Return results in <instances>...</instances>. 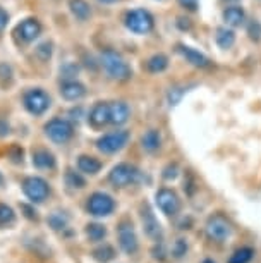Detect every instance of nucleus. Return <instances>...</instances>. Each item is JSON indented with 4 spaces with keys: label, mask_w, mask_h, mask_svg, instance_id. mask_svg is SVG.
Masks as SVG:
<instances>
[{
    "label": "nucleus",
    "mask_w": 261,
    "mask_h": 263,
    "mask_svg": "<svg viewBox=\"0 0 261 263\" xmlns=\"http://www.w3.org/2000/svg\"><path fill=\"white\" fill-rule=\"evenodd\" d=\"M100 64L107 76L115 81H129L132 78V67L127 64V61L115 50H103L100 55Z\"/></svg>",
    "instance_id": "1"
},
{
    "label": "nucleus",
    "mask_w": 261,
    "mask_h": 263,
    "mask_svg": "<svg viewBox=\"0 0 261 263\" xmlns=\"http://www.w3.org/2000/svg\"><path fill=\"white\" fill-rule=\"evenodd\" d=\"M205 232L206 237L213 242H225L230 239L234 232L232 224L229 222V218L222 213H213L205 224Z\"/></svg>",
    "instance_id": "2"
},
{
    "label": "nucleus",
    "mask_w": 261,
    "mask_h": 263,
    "mask_svg": "<svg viewBox=\"0 0 261 263\" xmlns=\"http://www.w3.org/2000/svg\"><path fill=\"white\" fill-rule=\"evenodd\" d=\"M145 179V174L131 163H119L108 174V181L115 187H126L131 184H139Z\"/></svg>",
    "instance_id": "3"
},
{
    "label": "nucleus",
    "mask_w": 261,
    "mask_h": 263,
    "mask_svg": "<svg viewBox=\"0 0 261 263\" xmlns=\"http://www.w3.org/2000/svg\"><path fill=\"white\" fill-rule=\"evenodd\" d=\"M124 24L131 33L148 34L155 28V17L145 9H134V11H129L126 14Z\"/></svg>",
    "instance_id": "4"
},
{
    "label": "nucleus",
    "mask_w": 261,
    "mask_h": 263,
    "mask_svg": "<svg viewBox=\"0 0 261 263\" xmlns=\"http://www.w3.org/2000/svg\"><path fill=\"white\" fill-rule=\"evenodd\" d=\"M131 135L126 129H119V131H112L103 135L102 138H98L96 148L105 155H114V153L121 152L122 148H126V145L129 143Z\"/></svg>",
    "instance_id": "5"
},
{
    "label": "nucleus",
    "mask_w": 261,
    "mask_h": 263,
    "mask_svg": "<svg viewBox=\"0 0 261 263\" xmlns=\"http://www.w3.org/2000/svg\"><path fill=\"white\" fill-rule=\"evenodd\" d=\"M86 208L93 217H108L115 210V200L108 193L96 191L88 198Z\"/></svg>",
    "instance_id": "6"
},
{
    "label": "nucleus",
    "mask_w": 261,
    "mask_h": 263,
    "mask_svg": "<svg viewBox=\"0 0 261 263\" xmlns=\"http://www.w3.org/2000/svg\"><path fill=\"white\" fill-rule=\"evenodd\" d=\"M45 135L50 138L53 143L64 145V143H67L72 138L74 126H72L71 121H67V119L55 117L45 126Z\"/></svg>",
    "instance_id": "7"
},
{
    "label": "nucleus",
    "mask_w": 261,
    "mask_h": 263,
    "mask_svg": "<svg viewBox=\"0 0 261 263\" xmlns=\"http://www.w3.org/2000/svg\"><path fill=\"white\" fill-rule=\"evenodd\" d=\"M117 241H119L121 250L126 253V255H136L137 250H139V241H137L136 231L132 222L129 220H122L119 227H117Z\"/></svg>",
    "instance_id": "8"
},
{
    "label": "nucleus",
    "mask_w": 261,
    "mask_h": 263,
    "mask_svg": "<svg viewBox=\"0 0 261 263\" xmlns=\"http://www.w3.org/2000/svg\"><path fill=\"white\" fill-rule=\"evenodd\" d=\"M155 203L160 208V212L165 213L167 217H175L180 212V198L170 187H162L156 191Z\"/></svg>",
    "instance_id": "9"
},
{
    "label": "nucleus",
    "mask_w": 261,
    "mask_h": 263,
    "mask_svg": "<svg viewBox=\"0 0 261 263\" xmlns=\"http://www.w3.org/2000/svg\"><path fill=\"white\" fill-rule=\"evenodd\" d=\"M139 217H141V226H143V231H145L146 237H150V239L155 242L164 239V229H162V224L158 222V218H156L153 210L150 208V205L145 203V205L141 206Z\"/></svg>",
    "instance_id": "10"
},
{
    "label": "nucleus",
    "mask_w": 261,
    "mask_h": 263,
    "mask_svg": "<svg viewBox=\"0 0 261 263\" xmlns=\"http://www.w3.org/2000/svg\"><path fill=\"white\" fill-rule=\"evenodd\" d=\"M23 190L33 203H42L47 200V196L50 195V187L48 182L42 177H26L23 182Z\"/></svg>",
    "instance_id": "11"
},
{
    "label": "nucleus",
    "mask_w": 261,
    "mask_h": 263,
    "mask_svg": "<svg viewBox=\"0 0 261 263\" xmlns=\"http://www.w3.org/2000/svg\"><path fill=\"white\" fill-rule=\"evenodd\" d=\"M24 107H26L28 112L33 114V116H42V114L50 107V97L43 90H40V88L29 90L26 95H24Z\"/></svg>",
    "instance_id": "12"
},
{
    "label": "nucleus",
    "mask_w": 261,
    "mask_h": 263,
    "mask_svg": "<svg viewBox=\"0 0 261 263\" xmlns=\"http://www.w3.org/2000/svg\"><path fill=\"white\" fill-rule=\"evenodd\" d=\"M177 52L180 53V57L184 59L186 62L191 64V66H194V67H198V69H206V67L211 66V61L205 55L203 52L196 50V48L189 47V45L179 43V45H177Z\"/></svg>",
    "instance_id": "13"
},
{
    "label": "nucleus",
    "mask_w": 261,
    "mask_h": 263,
    "mask_svg": "<svg viewBox=\"0 0 261 263\" xmlns=\"http://www.w3.org/2000/svg\"><path fill=\"white\" fill-rule=\"evenodd\" d=\"M222 19H224L225 26L229 28H240L246 24V11L243 6H239V4H230L224 9V12H222Z\"/></svg>",
    "instance_id": "14"
},
{
    "label": "nucleus",
    "mask_w": 261,
    "mask_h": 263,
    "mask_svg": "<svg viewBox=\"0 0 261 263\" xmlns=\"http://www.w3.org/2000/svg\"><path fill=\"white\" fill-rule=\"evenodd\" d=\"M40 33H42V24L33 17L24 19V21L19 23L17 28H16V36L21 40L23 43L33 42L34 38H38V34Z\"/></svg>",
    "instance_id": "15"
},
{
    "label": "nucleus",
    "mask_w": 261,
    "mask_h": 263,
    "mask_svg": "<svg viewBox=\"0 0 261 263\" xmlns=\"http://www.w3.org/2000/svg\"><path fill=\"white\" fill-rule=\"evenodd\" d=\"M88 121L95 129H100L107 124H110V107H108V102H98L93 105L90 117Z\"/></svg>",
    "instance_id": "16"
},
{
    "label": "nucleus",
    "mask_w": 261,
    "mask_h": 263,
    "mask_svg": "<svg viewBox=\"0 0 261 263\" xmlns=\"http://www.w3.org/2000/svg\"><path fill=\"white\" fill-rule=\"evenodd\" d=\"M61 95L69 102H77L86 95V88L76 79H66L61 86Z\"/></svg>",
    "instance_id": "17"
},
{
    "label": "nucleus",
    "mask_w": 261,
    "mask_h": 263,
    "mask_svg": "<svg viewBox=\"0 0 261 263\" xmlns=\"http://www.w3.org/2000/svg\"><path fill=\"white\" fill-rule=\"evenodd\" d=\"M110 107V124L112 126H124L131 117V108L126 102H108Z\"/></svg>",
    "instance_id": "18"
},
{
    "label": "nucleus",
    "mask_w": 261,
    "mask_h": 263,
    "mask_svg": "<svg viewBox=\"0 0 261 263\" xmlns=\"http://www.w3.org/2000/svg\"><path fill=\"white\" fill-rule=\"evenodd\" d=\"M162 143H164V138H162V133L158 129H148L145 135L141 136V146L148 153L158 152L162 148Z\"/></svg>",
    "instance_id": "19"
},
{
    "label": "nucleus",
    "mask_w": 261,
    "mask_h": 263,
    "mask_svg": "<svg viewBox=\"0 0 261 263\" xmlns=\"http://www.w3.org/2000/svg\"><path fill=\"white\" fill-rule=\"evenodd\" d=\"M235 40H237V36H235L234 28H229V26L216 28L215 43L222 48V50H229V48H232L235 45Z\"/></svg>",
    "instance_id": "20"
},
{
    "label": "nucleus",
    "mask_w": 261,
    "mask_h": 263,
    "mask_svg": "<svg viewBox=\"0 0 261 263\" xmlns=\"http://www.w3.org/2000/svg\"><path fill=\"white\" fill-rule=\"evenodd\" d=\"M77 168L88 176H96L102 171V162L91 155H81L77 158Z\"/></svg>",
    "instance_id": "21"
},
{
    "label": "nucleus",
    "mask_w": 261,
    "mask_h": 263,
    "mask_svg": "<svg viewBox=\"0 0 261 263\" xmlns=\"http://www.w3.org/2000/svg\"><path fill=\"white\" fill-rule=\"evenodd\" d=\"M169 57L165 55V53H155V55H151L150 59L146 61L145 67L148 72L151 74H160L169 69Z\"/></svg>",
    "instance_id": "22"
},
{
    "label": "nucleus",
    "mask_w": 261,
    "mask_h": 263,
    "mask_svg": "<svg viewBox=\"0 0 261 263\" xmlns=\"http://www.w3.org/2000/svg\"><path fill=\"white\" fill-rule=\"evenodd\" d=\"M33 165L36 168H42V171H47V168H53L55 167V158L48 150H36L33 153Z\"/></svg>",
    "instance_id": "23"
},
{
    "label": "nucleus",
    "mask_w": 261,
    "mask_h": 263,
    "mask_svg": "<svg viewBox=\"0 0 261 263\" xmlns=\"http://www.w3.org/2000/svg\"><path fill=\"white\" fill-rule=\"evenodd\" d=\"M115 256H117L115 248L112 245H107V242H103V245H100L93 251V258H95L98 263H108V261L115 260Z\"/></svg>",
    "instance_id": "24"
},
{
    "label": "nucleus",
    "mask_w": 261,
    "mask_h": 263,
    "mask_svg": "<svg viewBox=\"0 0 261 263\" xmlns=\"http://www.w3.org/2000/svg\"><path fill=\"white\" fill-rule=\"evenodd\" d=\"M69 7H71V12L79 19V21H86V19L91 16V9L88 6L86 0H71Z\"/></svg>",
    "instance_id": "25"
},
{
    "label": "nucleus",
    "mask_w": 261,
    "mask_h": 263,
    "mask_svg": "<svg viewBox=\"0 0 261 263\" xmlns=\"http://www.w3.org/2000/svg\"><path fill=\"white\" fill-rule=\"evenodd\" d=\"M86 237L91 242H102L107 237V227L103 224H98V222L88 224L86 226Z\"/></svg>",
    "instance_id": "26"
},
{
    "label": "nucleus",
    "mask_w": 261,
    "mask_h": 263,
    "mask_svg": "<svg viewBox=\"0 0 261 263\" xmlns=\"http://www.w3.org/2000/svg\"><path fill=\"white\" fill-rule=\"evenodd\" d=\"M254 258V250L249 246H243L239 250H235L232 255H230L227 263H251V260Z\"/></svg>",
    "instance_id": "27"
},
{
    "label": "nucleus",
    "mask_w": 261,
    "mask_h": 263,
    "mask_svg": "<svg viewBox=\"0 0 261 263\" xmlns=\"http://www.w3.org/2000/svg\"><path fill=\"white\" fill-rule=\"evenodd\" d=\"M47 220H48V226H50L53 231H64L69 224V217L64 212H53Z\"/></svg>",
    "instance_id": "28"
},
{
    "label": "nucleus",
    "mask_w": 261,
    "mask_h": 263,
    "mask_svg": "<svg viewBox=\"0 0 261 263\" xmlns=\"http://www.w3.org/2000/svg\"><path fill=\"white\" fill-rule=\"evenodd\" d=\"M188 251H189V245H188V239L184 237H179V239L174 241V245L170 248V255L175 258V260H182V258L188 256Z\"/></svg>",
    "instance_id": "29"
},
{
    "label": "nucleus",
    "mask_w": 261,
    "mask_h": 263,
    "mask_svg": "<svg viewBox=\"0 0 261 263\" xmlns=\"http://www.w3.org/2000/svg\"><path fill=\"white\" fill-rule=\"evenodd\" d=\"M188 91H189V86H184V84H180V86L170 88L169 93H167V102H169V105H170V107L177 105V103H179V102L182 100V97H184Z\"/></svg>",
    "instance_id": "30"
},
{
    "label": "nucleus",
    "mask_w": 261,
    "mask_h": 263,
    "mask_svg": "<svg viewBox=\"0 0 261 263\" xmlns=\"http://www.w3.org/2000/svg\"><path fill=\"white\" fill-rule=\"evenodd\" d=\"M66 184L69 187H72V190H83V187L86 186V181L79 172L67 171L66 172Z\"/></svg>",
    "instance_id": "31"
},
{
    "label": "nucleus",
    "mask_w": 261,
    "mask_h": 263,
    "mask_svg": "<svg viewBox=\"0 0 261 263\" xmlns=\"http://www.w3.org/2000/svg\"><path fill=\"white\" fill-rule=\"evenodd\" d=\"M246 31H248V36L251 42L258 43L261 42V23L259 19H251V21L246 24Z\"/></svg>",
    "instance_id": "32"
},
{
    "label": "nucleus",
    "mask_w": 261,
    "mask_h": 263,
    "mask_svg": "<svg viewBox=\"0 0 261 263\" xmlns=\"http://www.w3.org/2000/svg\"><path fill=\"white\" fill-rule=\"evenodd\" d=\"M14 220H16V215H14L12 208L7 205H0V227L12 226Z\"/></svg>",
    "instance_id": "33"
},
{
    "label": "nucleus",
    "mask_w": 261,
    "mask_h": 263,
    "mask_svg": "<svg viewBox=\"0 0 261 263\" xmlns=\"http://www.w3.org/2000/svg\"><path fill=\"white\" fill-rule=\"evenodd\" d=\"M179 172H180V168L177 163H169V165L164 168V174H162V176H164L165 181H174L179 177Z\"/></svg>",
    "instance_id": "34"
},
{
    "label": "nucleus",
    "mask_w": 261,
    "mask_h": 263,
    "mask_svg": "<svg viewBox=\"0 0 261 263\" xmlns=\"http://www.w3.org/2000/svg\"><path fill=\"white\" fill-rule=\"evenodd\" d=\"M79 72V67L76 66V64H66V66L62 67V74H64V78H67V79H72L76 74Z\"/></svg>",
    "instance_id": "35"
},
{
    "label": "nucleus",
    "mask_w": 261,
    "mask_h": 263,
    "mask_svg": "<svg viewBox=\"0 0 261 263\" xmlns=\"http://www.w3.org/2000/svg\"><path fill=\"white\" fill-rule=\"evenodd\" d=\"M177 2H179L180 7H184L186 11H191V12L198 11V7H199V0H177Z\"/></svg>",
    "instance_id": "36"
},
{
    "label": "nucleus",
    "mask_w": 261,
    "mask_h": 263,
    "mask_svg": "<svg viewBox=\"0 0 261 263\" xmlns=\"http://www.w3.org/2000/svg\"><path fill=\"white\" fill-rule=\"evenodd\" d=\"M151 255H153L155 260H160V261H164L165 260V255H167V251H165V248L164 245H162V241L156 242V246L153 248V251H151Z\"/></svg>",
    "instance_id": "37"
},
{
    "label": "nucleus",
    "mask_w": 261,
    "mask_h": 263,
    "mask_svg": "<svg viewBox=\"0 0 261 263\" xmlns=\"http://www.w3.org/2000/svg\"><path fill=\"white\" fill-rule=\"evenodd\" d=\"M36 53L40 55L42 61H47L48 57H50V53H52V48H50V43H42L40 47L36 48Z\"/></svg>",
    "instance_id": "38"
},
{
    "label": "nucleus",
    "mask_w": 261,
    "mask_h": 263,
    "mask_svg": "<svg viewBox=\"0 0 261 263\" xmlns=\"http://www.w3.org/2000/svg\"><path fill=\"white\" fill-rule=\"evenodd\" d=\"M9 155L12 157L14 162H23V150L19 146H12L11 152H9Z\"/></svg>",
    "instance_id": "39"
},
{
    "label": "nucleus",
    "mask_w": 261,
    "mask_h": 263,
    "mask_svg": "<svg viewBox=\"0 0 261 263\" xmlns=\"http://www.w3.org/2000/svg\"><path fill=\"white\" fill-rule=\"evenodd\" d=\"M194 184H196V182L193 181V177H189V179H186V181H184V191L188 193L189 196L196 191V186H194Z\"/></svg>",
    "instance_id": "40"
},
{
    "label": "nucleus",
    "mask_w": 261,
    "mask_h": 263,
    "mask_svg": "<svg viewBox=\"0 0 261 263\" xmlns=\"http://www.w3.org/2000/svg\"><path fill=\"white\" fill-rule=\"evenodd\" d=\"M21 208H23L24 212H26V213H24V215H26L28 218H34V220H36V218H38L36 210H33L31 206H28V205H21Z\"/></svg>",
    "instance_id": "41"
},
{
    "label": "nucleus",
    "mask_w": 261,
    "mask_h": 263,
    "mask_svg": "<svg viewBox=\"0 0 261 263\" xmlns=\"http://www.w3.org/2000/svg\"><path fill=\"white\" fill-rule=\"evenodd\" d=\"M7 21H9V16H7V12L4 11V9H0V29H4V28H6Z\"/></svg>",
    "instance_id": "42"
},
{
    "label": "nucleus",
    "mask_w": 261,
    "mask_h": 263,
    "mask_svg": "<svg viewBox=\"0 0 261 263\" xmlns=\"http://www.w3.org/2000/svg\"><path fill=\"white\" fill-rule=\"evenodd\" d=\"M98 2H102V4H115L117 0H98Z\"/></svg>",
    "instance_id": "43"
},
{
    "label": "nucleus",
    "mask_w": 261,
    "mask_h": 263,
    "mask_svg": "<svg viewBox=\"0 0 261 263\" xmlns=\"http://www.w3.org/2000/svg\"><path fill=\"white\" fill-rule=\"evenodd\" d=\"M201 263H216V261L213 260V258H205V260L201 261Z\"/></svg>",
    "instance_id": "44"
},
{
    "label": "nucleus",
    "mask_w": 261,
    "mask_h": 263,
    "mask_svg": "<svg viewBox=\"0 0 261 263\" xmlns=\"http://www.w3.org/2000/svg\"><path fill=\"white\" fill-rule=\"evenodd\" d=\"M4 182H6V179H4V176H2V174H0V187L4 186Z\"/></svg>",
    "instance_id": "45"
},
{
    "label": "nucleus",
    "mask_w": 261,
    "mask_h": 263,
    "mask_svg": "<svg viewBox=\"0 0 261 263\" xmlns=\"http://www.w3.org/2000/svg\"><path fill=\"white\" fill-rule=\"evenodd\" d=\"M227 2H237V0H227Z\"/></svg>",
    "instance_id": "46"
}]
</instances>
